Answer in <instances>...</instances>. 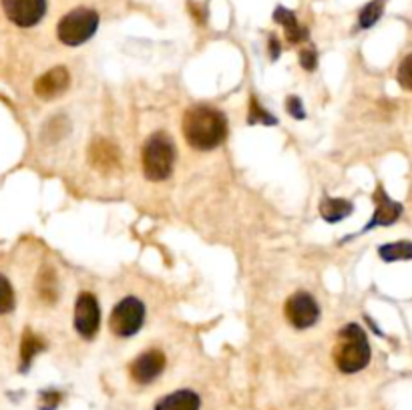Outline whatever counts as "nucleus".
Listing matches in <instances>:
<instances>
[{
  "instance_id": "1",
  "label": "nucleus",
  "mask_w": 412,
  "mask_h": 410,
  "mask_svg": "<svg viewBox=\"0 0 412 410\" xmlns=\"http://www.w3.org/2000/svg\"><path fill=\"white\" fill-rule=\"evenodd\" d=\"M185 141L197 151H211L223 143L228 135V121L213 107H191L183 117Z\"/></svg>"
},
{
  "instance_id": "2",
  "label": "nucleus",
  "mask_w": 412,
  "mask_h": 410,
  "mask_svg": "<svg viewBox=\"0 0 412 410\" xmlns=\"http://www.w3.org/2000/svg\"><path fill=\"white\" fill-rule=\"evenodd\" d=\"M334 362L340 372L354 374L368 366L370 344L366 332L358 324H348L338 332V342L334 346Z\"/></svg>"
},
{
  "instance_id": "3",
  "label": "nucleus",
  "mask_w": 412,
  "mask_h": 410,
  "mask_svg": "<svg viewBox=\"0 0 412 410\" xmlns=\"http://www.w3.org/2000/svg\"><path fill=\"white\" fill-rule=\"evenodd\" d=\"M143 173L149 181H163L171 176L175 165V145L165 133H155L143 147Z\"/></svg>"
},
{
  "instance_id": "4",
  "label": "nucleus",
  "mask_w": 412,
  "mask_h": 410,
  "mask_svg": "<svg viewBox=\"0 0 412 410\" xmlns=\"http://www.w3.org/2000/svg\"><path fill=\"white\" fill-rule=\"evenodd\" d=\"M99 27V14L90 8H75L69 14H64L59 21L57 34L59 40L66 47H79L87 43L88 38L97 32Z\"/></svg>"
},
{
  "instance_id": "5",
  "label": "nucleus",
  "mask_w": 412,
  "mask_h": 410,
  "mask_svg": "<svg viewBox=\"0 0 412 410\" xmlns=\"http://www.w3.org/2000/svg\"><path fill=\"white\" fill-rule=\"evenodd\" d=\"M145 322V306L137 298H125L121 300L111 312L109 326L111 332L119 338H131L135 336Z\"/></svg>"
},
{
  "instance_id": "6",
  "label": "nucleus",
  "mask_w": 412,
  "mask_h": 410,
  "mask_svg": "<svg viewBox=\"0 0 412 410\" xmlns=\"http://www.w3.org/2000/svg\"><path fill=\"white\" fill-rule=\"evenodd\" d=\"M0 2L8 21L21 29H30L38 25L47 12V0H0Z\"/></svg>"
},
{
  "instance_id": "7",
  "label": "nucleus",
  "mask_w": 412,
  "mask_h": 410,
  "mask_svg": "<svg viewBox=\"0 0 412 410\" xmlns=\"http://www.w3.org/2000/svg\"><path fill=\"white\" fill-rule=\"evenodd\" d=\"M286 318L298 330H306L318 322L320 318V308L316 300L308 292H295L286 300Z\"/></svg>"
},
{
  "instance_id": "8",
  "label": "nucleus",
  "mask_w": 412,
  "mask_h": 410,
  "mask_svg": "<svg viewBox=\"0 0 412 410\" xmlns=\"http://www.w3.org/2000/svg\"><path fill=\"white\" fill-rule=\"evenodd\" d=\"M101 324V310L99 302L90 292L79 293L75 302V330L79 332L81 338L93 340L99 332Z\"/></svg>"
},
{
  "instance_id": "9",
  "label": "nucleus",
  "mask_w": 412,
  "mask_h": 410,
  "mask_svg": "<svg viewBox=\"0 0 412 410\" xmlns=\"http://www.w3.org/2000/svg\"><path fill=\"white\" fill-rule=\"evenodd\" d=\"M88 161L97 171L109 176L121 167V151L109 139H95L88 147Z\"/></svg>"
},
{
  "instance_id": "10",
  "label": "nucleus",
  "mask_w": 412,
  "mask_h": 410,
  "mask_svg": "<svg viewBox=\"0 0 412 410\" xmlns=\"http://www.w3.org/2000/svg\"><path fill=\"white\" fill-rule=\"evenodd\" d=\"M163 368H165V354L161 350H147L133 360L129 372L135 382L151 384L163 372Z\"/></svg>"
},
{
  "instance_id": "11",
  "label": "nucleus",
  "mask_w": 412,
  "mask_h": 410,
  "mask_svg": "<svg viewBox=\"0 0 412 410\" xmlns=\"http://www.w3.org/2000/svg\"><path fill=\"white\" fill-rule=\"evenodd\" d=\"M71 85V77H69V71L64 67H55L51 71H47L45 75H40L34 83V93L36 97L40 99H55L62 95Z\"/></svg>"
},
{
  "instance_id": "12",
  "label": "nucleus",
  "mask_w": 412,
  "mask_h": 410,
  "mask_svg": "<svg viewBox=\"0 0 412 410\" xmlns=\"http://www.w3.org/2000/svg\"><path fill=\"white\" fill-rule=\"evenodd\" d=\"M374 204H376V211H374L372 221L366 226V230H372V228H378V226H392L402 215V205L394 202V200H390L383 187L376 189Z\"/></svg>"
},
{
  "instance_id": "13",
  "label": "nucleus",
  "mask_w": 412,
  "mask_h": 410,
  "mask_svg": "<svg viewBox=\"0 0 412 410\" xmlns=\"http://www.w3.org/2000/svg\"><path fill=\"white\" fill-rule=\"evenodd\" d=\"M199 407L202 400L193 390H177L163 396L155 405V410H199Z\"/></svg>"
},
{
  "instance_id": "14",
  "label": "nucleus",
  "mask_w": 412,
  "mask_h": 410,
  "mask_svg": "<svg viewBox=\"0 0 412 410\" xmlns=\"http://www.w3.org/2000/svg\"><path fill=\"white\" fill-rule=\"evenodd\" d=\"M274 21L280 23V25L284 27L288 43L298 45V43H304V40L308 38V30L298 23V19H295V14L292 10H288V8H284V6H278L276 12H274Z\"/></svg>"
},
{
  "instance_id": "15",
  "label": "nucleus",
  "mask_w": 412,
  "mask_h": 410,
  "mask_svg": "<svg viewBox=\"0 0 412 410\" xmlns=\"http://www.w3.org/2000/svg\"><path fill=\"white\" fill-rule=\"evenodd\" d=\"M36 293L45 304H55L59 298V282L53 267H43L36 278Z\"/></svg>"
},
{
  "instance_id": "16",
  "label": "nucleus",
  "mask_w": 412,
  "mask_h": 410,
  "mask_svg": "<svg viewBox=\"0 0 412 410\" xmlns=\"http://www.w3.org/2000/svg\"><path fill=\"white\" fill-rule=\"evenodd\" d=\"M354 205L346 200H334V197H326L320 204V215L324 217L328 224H336L346 219L348 215H352Z\"/></svg>"
},
{
  "instance_id": "17",
  "label": "nucleus",
  "mask_w": 412,
  "mask_h": 410,
  "mask_svg": "<svg viewBox=\"0 0 412 410\" xmlns=\"http://www.w3.org/2000/svg\"><path fill=\"white\" fill-rule=\"evenodd\" d=\"M43 350H45V342L34 332L27 330L23 336V342H21V370H27L32 358Z\"/></svg>"
},
{
  "instance_id": "18",
  "label": "nucleus",
  "mask_w": 412,
  "mask_h": 410,
  "mask_svg": "<svg viewBox=\"0 0 412 410\" xmlns=\"http://www.w3.org/2000/svg\"><path fill=\"white\" fill-rule=\"evenodd\" d=\"M384 262H398V260H412V243L411 241H396L386 243L378 250Z\"/></svg>"
},
{
  "instance_id": "19",
  "label": "nucleus",
  "mask_w": 412,
  "mask_h": 410,
  "mask_svg": "<svg viewBox=\"0 0 412 410\" xmlns=\"http://www.w3.org/2000/svg\"><path fill=\"white\" fill-rule=\"evenodd\" d=\"M383 0H372L370 4H366V6L362 8V12H360V19H358V21H360V27H362V29L374 27V25L378 23V19L383 16Z\"/></svg>"
},
{
  "instance_id": "20",
  "label": "nucleus",
  "mask_w": 412,
  "mask_h": 410,
  "mask_svg": "<svg viewBox=\"0 0 412 410\" xmlns=\"http://www.w3.org/2000/svg\"><path fill=\"white\" fill-rule=\"evenodd\" d=\"M247 121H250V125H278V119L274 117V115H269L256 99H252V103H250Z\"/></svg>"
},
{
  "instance_id": "21",
  "label": "nucleus",
  "mask_w": 412,
  "mask_h": 410,
  "mask_svg": "<svg viewBox=\"0 0 412 410\" xmlns=\"http://www.w3.org/2000/svg\"><path fill=\"white\" fill-rule=\"evenodd\" d=\"M14 308V290L6 276L0 274V314H8Z\"/></svg>"
},
{
  "instance_id": "22",
  "label": "nucleus",
  "mask_w": 412,
  "mask_h": 410,
  "mask_svg": "<svg viewBox=\"0 0 412 410\" xmlns=\"http://www.w3.org/2000/svg\"><path fill=\"white\" fill-rule=\"evenodd\" d=\"M396 79H398L400 87L407 88V91H412V55H409L407 59L400 62Z\"/></svg>"
},
{
  "instance_id": "23",
  "label": "nucleus",
  "mask_w": 412,
  "mask_h": 410,
  "mask_svg": "<svg viewBox=\"0 0 412 410\" xmlns=\"http://www.w3.org/2000/svg\"><path fill=\"white\" fill-rule=\"evenodd\" d=\"M60 394L55 390H49V392H43L40 394V410H55L59 407Z\"/></svg>"
},
{
  "instance_id": "24",
  "label": "nucleus",
  "mask_w": 412,
  "mask_h": 410,
  "mask_svg": "<svg viewBox=\"0 0 412 410\" xmlns=\"http://www.w3.org/2000/svg\"><path fill=\"white\" fill-rule=\"evenodd\" d=\"M286 107H288V113L294 119H306V111H304V105L298 97H288L286 99Z\"/></svg>"
},
{
  "instance_id": "25",
  "label": "nucleus",
  "mask_w": 412,
  "mask_h": 410,
  "mask_svg": "<svg viewBox=\"0 0 412 410\" xmlns=\"http://www.w3.org/2000/svg\"><path fill=\"white\" fill-rule=\"evenodd\" d=\"M300 64L306 69V71H314L316 69V51L314 49H304L300 53Z\"/></svg>"
},
{
  "instance_id": "26",
  "label": "nucleus",
  "mask_w": 412,
  "mask_h": 410,
  "mask_svg": "<svg viewBox=\"0 0 412 410\" xmlns=\"http://www.w3.org/2000/svg\"><path fill=\"white\" fill-rule=\"evenodd\" d=\"M278 57H280V43H278L276 36H271L269 38V59L276 60Z\"/></svg>"
},
{
  "instance_id": "27",
  "label": "nucleus",
  "mask_w": 412,
  "mask_h": 410,
  "mask_svg": "<svg viewBox=\"0 0 412 410\" xmlns=\"http://www.w3.org/2000/svg\"><path fill=\"white\" fill-rule=\"evenodd\" d=\"M189 10L193 12V16H195L199 23H204V21H206V16H204V10L199 8V4H197V2H189Z\"/></svg>"
}]
</instances>
